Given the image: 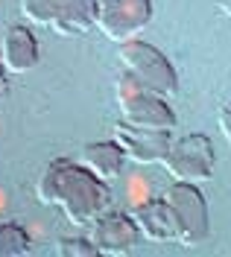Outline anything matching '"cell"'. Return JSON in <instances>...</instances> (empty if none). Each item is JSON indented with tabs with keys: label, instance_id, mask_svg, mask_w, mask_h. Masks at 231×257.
Segmentation results:
<instances>
[{
	"label": "cell",
	"instance_id": "7c38bea8",
	"mask_svg": "<svg viewBox=\"0 0 231 257\" xmlns=\"http://www.w3.org/2000/svg\"><path fill=\"white\" fill-rule=\"evenodd\" d=\"M123 149L114 144V141H97V144H85L82 152H79V164L85 170H91L97 178L102 181H111V178L120 176L123 170Z\"/></svg>",
	"mask_w": 231,
	"mask_h": 257
},
{
	"label": "cell",
	"instance_id": "52a82bcc",
	"mask_svg": "<svg viewBox=\"0 0 231 257\" xmlns=\"http://www.w3.org/2000/svg\"><path fill=\"white\" fill-rule=\"evenodd\" d=\"M91 242L102 257H126L141 245V231L135 225L132 213L105 210L97 222L91 225Z\"/></svg>",
	"mask_w": 231,
	"mask_h": 257
},
{
	"label": "cell",
	"instance_id": "9c48e42d",
	"mask_svg": "<svg viewBox=\"0 0 231 257\" xmlns=\"http://www.w3.org/2000/svg\"><path fill=\"white\" fill-rule=\"evenodd\" d=\"M132 219L141 231V237L149 242H176L179 240V225H176V213L167 205L164 196L158 199H147L132 208Z\"/></svg>",
	"mask_w": 231,
	"mask_h": 257
},
{
	"label": "cell",
	"instance_id": "2e32d148",
	"mask_svg": "<svg viewBox=\"0 0 231 257\" xmlns=\"http://www.w3.org/2000/svg\"><path fill=\"white\" fill-rule=\"evenodd\" d=\"M216 128H219V135L225 138V144L231 146V102H225V105L216 111Z\"/></svg>",
	"mask_w": 231,
	"mask_h": 257
},
{
	"label": "cell",
	"instance_id": "4fadbf2b",
	"mask_svg": "<svg viewBox=\"0 0 231 257\" xmlns=\"http://www.w3.org/2000/svg\"><path fill=\"white\" fill-rule=\"evenodd\" d=\"M33 251L30 231L21 222H0V257H24Z\"/></svg>",
	"mask_w": 231,
	"mask_h": 257
},
{
	"label": "cell",
	"instance_id": "3957f363",
	"mask_svg": "<svg viewBox=\"0 0 231 257\" xmlns=\"http://www.w3.org/2000/svg\"><path fill=\"white\" fill-rule=\"evenodd\" d=\"M117 94V111H120V120L129 123V126H141V128H158V132H173L179 117L173 111L170 99L167 96H158L141 88L138 82L120 70L114 85Z\"/></svg>",
	"mask_w": 231,
	"mask_h": 257
},
{
	"label": "cell",
	"instance_id": "5b68a950",
	"mask_svg": "<svg viewBox=\"0 0 231 257\" xmlns=\"http://www.w3.org/2000/svg\"><path fill=\"white\" fill-rule=\"evenodd\" d=\"M167 170L170 181H190V184H202L214 176L216 170V155L214 144L208 135H184L179 141L170 144L167 158L161 161Z\"/></svg>",
	"mask_w": 231,
	"mask_h": 257
},
{
	"label": "cell",
	"instance_id": "ba28073f",
	"mask_svg": "<svg viewBox=\"0 0 231 257\" xmlns=\"http://www.w3.org/2000/svg\"><path fill=\"white\" fill-rule=\"evenodd\" d=\"M123 155L141 167H149V164H161L170 152V132H158V128H141V126H129L123 120L114 123V138H111Z\"/></svg>",
	"mask_w": 231,
	"mask_h": 257
},
{
	"label": "cell",
	"instance_id": "ac0fdd59",
	"mask_svg": "<svg viewBox=\"0 0 231 257\" xmlns=\"http://www.w3.org/2000/svg\"><path fill=\"white\" fill-rule=\"evenodd\" d=\"M216 6H219V12L225 18H231V0H216Z\"/></svg>",
	"mask_w": 231,
	"mask_h": 257
},
{
	"label": "cell",
	"instance_id": "9a60e30c",
	"mask_svg": "<svg viewBox=\"0 0 231 257\" xmlns=\"http://www.w3.org/2000/svg\"><path fill=\"white\" fill-rule=\"evenodd\" d=\"M59 257H97L91 237H62L53 248Z\"/></svg>",
	"mask_w": 231,
	"mask_h": 257
},
{
	"label": "cell",
	"instance_id": "8fae6325",
	"mask_svg": "<svg viewBox=\"0 0 231 257\" xmlns=\"http://www.w3.org/2000/svg\"><path fill=\"white\" fill-rule=\"evenodd\" d=\"M97 12L99 0H62L50 21V30L65 38H82L97 30Z\"/></svg>",
	"mask_w": 231,
	"mask_h": 257
},
{
	"label": "cell",
	"instance_id": "277c9868",
	"mask_svg": "<svg viewBox=\"0 0 231 257\" xmlns=\"http://www.w3.org/2000/svg\"><path fill=\"white\" fill-rule=\"evenodd\" d=\"M167 205L176 213V225H179V240L184 248H196L208 240L211 234V210H208V199L199 190V184L190 181H170L164 190Z\"/></svg>",
	"mask_w": 231,
	"mask_h": 257
},
{
	"label": "cell",
	"instance_id": "5bb4252c",
	"mask_svg": "<svg viewBox=\"0 0 231 257\" xmlns=\"http://www.w3.org/2000/svg\"><path fill=\"white\" fill-rule=\"evenodd\" d=\"M21 3V12L30 24H38V27H50V21L56 15L59 3L62 0H18Z\"/></svg>",
	"mask_w": 231,
	"mask_h": 257
},
{
	"label": "cell",
	"instance_id": "6da1fadb",
	"mask_svg": "<svg viewBox=\"0 0 231 257\" xmlns=\"http://www.w3.org/2000/svg\"><path fill=\"white\" fill-rule=\"evenodd\" d=\"M35 196L41 205L59 208L76 228H91L105 210H111V187L85 170L79 161L56 158L41 170L35 181Z\"/></svg>",
	"mask_w": 231,
	"mask_h": 257
},
{
	"label": "cell",
	"instance_id": "7a4b0ae2",
	"mask_svg": "<svg viewBox=\"0 0 231 257\" xmlns=\"http://www.w3.org/2000/svg\"><path fill=\"white\" fill-rule=\"evenodd\" d=\"M117 59H120L123 73H129L141 88L158 96H167V99L179 94V73L155 44L132 38L126 44H117Z\"/></svg>",
	"mask_w": 231,
	"mask_h": 257
},
{
	"label": "cell",
	"instance_id": "30bf717a",
	"mask_svg": "<svg viewBox=\"0 0 231 257\" xmlns=\"http://www.w3.org/2000/svg\"><path fill=\"white\" fill-rule=\"evenodd\" d=\"M41 59V47L38 38L30 27L24 24H12L3 41H0V62L9 73H30Z\"/></svg>",
	"mask_w": 231,
	"mask_h": 257
},
{
	"label": "cell",
	"instance_id": "8992f818",
	"mask_svg": "<svg viewBox=\"0 0 231 257\" xmlns=\"http://www.w3.org/2000/svg\"><path fill=\"white\" fill-rule=\"evenodd\" d=\"M152 21V0H99L97 30L102 38L126 44L138 38Z\"/></svg>",
	"mask_w": 231,
	"mask_h": 257
},
{
	"label": "cell",
	"instance_id": "e0dca14e",
	"mask_svg": "<svg viewBox=\"0 0 231 257\" xmlns=\"http://www.w3.org/2000/svg\"><path fill=\"white\" fill-rule=\"evenodd\" d=\"M6 96H9V70L0 62V105L6 102Z\"/></svg>",
	"mask_w": 231,
	"mask_h": 257
}]
</instances>
